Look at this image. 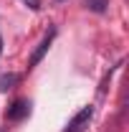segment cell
Segmentation results:
<instances>
[{
	"instance_id": "obj_5",
	"label": "cell",
	"mask_w": 129,
	"mask_h": 132,
	"mask_svg": "<svg viewBox=\"0 0 129 132\" xmlns=\"http://www.w3.org/2000/svg\"><path fill=\"white\" fill-rule=\"evenodd\" d=\"M86 3H89V8H91V10H104V5H106V0H86Z\"/></svg>"
},
{
	"instance_id": "obj_2",
	"label": "cell",
	"mask_w": 129,
	"mask_h": 132,
	"mask_svg": "<svg viewBox=\"0 0 129 132\" xmlns=\"http://www.w3.org/2000/svg\"><path fill=\"white\" fill-rule=\"evenodd\" d=\"M53 38H56V28H51L46 36H43V41L38 43V48L33 51V56H31V66H38L41 64V59L48 53V48H51V43H53Z\"/></svg>"
},
{
	"instance_id": "obj_3",
	"label": "cell",
	"mask_w": 129,
	"mask_h": 132,
	"mask_svg": "<svg viewBox=\"0 0 129 132\" xmlns=\"http://www.w3.org/2000/svg\"><path fill=\"white\" fill-rule=\"evenodd\" d=\"M28 114H31V102L28 99H15L10 104V109H8V119H13V122H18V119H23Z\"/></svg>"
},
{
	"instance_id": "obj_4",
	"label": "cell",
	"mask_w": 129,
	"mask_h": 132,
	"mask_svg": "<svg viewBox=\"0 0 129 132\" xmlns=\"http://www.w3.org/2000/svg\"><path fill=\"white\" fill-rule=\"evenodd\" d=\"M18 81V74H3L0 76V92H8V89H13V84Z\"/></svg>"
},
{
	"instance_id": "obj_1",
	"label": "cell",
	"mask_w": 129,
	"mask_h": 132,
	"mask_svg": "<svg viewBox=\"0 0 129 132\" xmlns=\"http://www.w3.org/2000/svg\"><path fill=\"white\" fill-rule=\"evenodd\" d=\"M91 117H94V107L89 104V107H84L79 114L73 117L68 125H66V130L63 132H81L84 127H89V122H91Z\"/></svg>"
},
{
	"instance_id": "obj_7",
	"label": "cell",
	"mask_w": 129,
	"mask_h": 132,
	"mask_svg": "<svg viewBox=\"0 0 129 132\" xmlns=\"http://www.w3.org/2000/svg\"><path fill=\"white\" fill-rule=\"evenodd\" d=\"M0 56H3V38H0Z\"/></svg>"
},
{
	"instance_id": "obj_6",
	"label": "cell",
	"mask_w": 129,
	"mask_h": 132,
	"mask_svg": "<svg viewBox=\"0 0 129 132\" xmlns=\"http://www.w3.org/2000/svg\"><path fill=\"white\" fill-rule=\"evenodd\" d=\"M23 3H25L31 10H41V0H23Z\"/></svg>"
}]
</instances>
